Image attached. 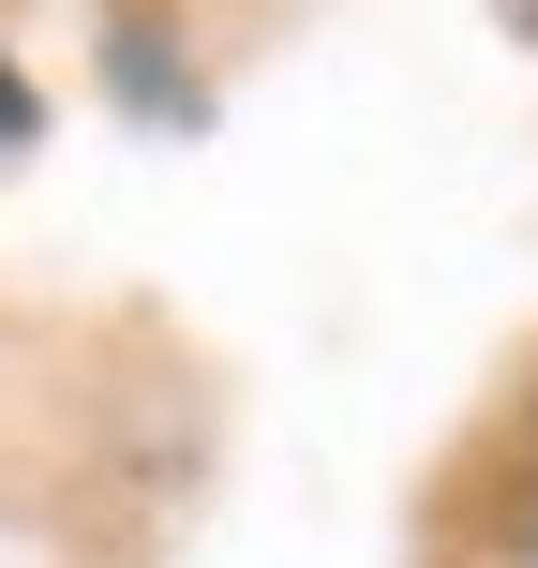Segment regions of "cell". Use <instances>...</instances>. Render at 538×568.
<instances>
[{"label":"cell","instance_id":"1","mask_svg":"<svg viewBox=\"0 0 538 568\" xmlns=\"http://www.w3.org/2000/svg\"><path fill=\"white\" fill-rule=\"evenodd\" d=\"M0 135H30V105H16V90H0Z\"/></svg>","mask_w":538,"mask_h":568}]
</instances>
